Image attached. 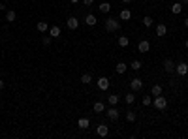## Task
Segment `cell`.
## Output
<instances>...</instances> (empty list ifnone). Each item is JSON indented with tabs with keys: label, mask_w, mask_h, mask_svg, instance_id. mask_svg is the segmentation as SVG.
I'll return each mask as SVG.
<instances>
[{
	"label": "cell",
	"mask_w": 188,
	"mask_h": 139,
	"mask_svg": "<svg viewBox=\"0 0 188 139\" xmlns=\"http://www.w3.org/2000/svg\"><path fill=\"white\" fill-rule=\"evenodd\" d=\"M98 9H100L102 13H109V12H111V4H109V2H102L100 6H98Z\"/></svg>",
	"instance_id": "obj_17"
},
{
	"label": "cell",
	"mask_w": 188,
	"mask_h": 139,
	"mask_svg": "<svg viewBox=\"0 0 188 139\" xmlns=\"http://www.w3.org/2000/svg\"><path fill=\"white\" fill-rule=\"evenodd\" d=\"M154 107L160 109V111H164L165 107H168V98H164L162 94H160V96H154Z\"/></svg>",
	"instance_id": "obj_2"
},
{
	"label": "cell",
	"mask_w": 188,
	"mask_h": 139,
	"mask_svg": "<svg viewBox=\"0 0 188 139\" xmlns=\"http://www.w3.org/2000/svg\"><path fill=\"white\" fill-rule=\"evenodd\" d=\"M96 134L100 135V137H105V135H109V126H105V124H98V128H96Z\"/></svg>",
	"instance_id": "obj_8"
},
{
	"label": "cell",
	"mask_w": 188,
	"mask_h": 139,
	"mask_svg": "<svg viewBox=\"0 0 188 139\" xmlns=\"http://www.w3.org/2000/svg\"><path fill=\"white\" fill-rule=\"evenodd\" d=\"M51 41H53L51 36H43V38H41V43H43V45H51Z\"/></svg>",
	"instance_id": "obj_30"
},
{
	"label": "cell",
	"mask_w": 188,
	"mask_h": 139,
	"mask_svg": "<svg viewBox=\"0 0 188 139\" xmlns=\"http://www.w3.org/2000/svg\"><path fill=\"white\" fill-rule=\"evenodd\" d=\"M152 103V98L151 96H143V105H151Z\"/></svg>",
	"instance_id": "obj_31"
},
{
	"label": "cell",
	"mask_w": 188,
	"mask_h": 139,
	"mask_svg": "<svg viewBox=\"0 0 188 139\" xmlns=\"http://www.w3.org/2000/svg\"><path fill=\"white\" fill-rule=\"evenodd\" d=\"M0 90H4V79H0Z\"/></svg>",
	"instance_id": "obj_33"
},
{
	"label": "cell",
	"mask_w": 188,
	"mask_h": 139,
	"mask_svg": "<svg viewBox=\"0 0 188 139\" xmlns=\"http://www.w3.org/2000/svg\"><path fill=\"white\" fill-rule=\"evenodd\" d=\"M181 12H183V4H181V2H175V4H171V13L179 15Z\"/></svg>",
	"instance_id": "obj_16"
},
{
	"label": "cell",
	"mask_w": 188,
	"mask_h": 139,
	"mask_svg": "<svg viewBox=\"0 0 188 139\" xmlns=\"http://www.w3.org/2000/svg\"><path fill=\"white\" fill-rule=\"evenodd\" d=\"M66 25H68L70 30H77V28H79V19H77V17H68Z\"/></svg>",
	"instance_id": "obj_6"
},
{
	"label": "cell",
	"mask_w": 188,
	"mask_h": 139,
	"mask_svg": "<svg viewBox=\"0 0 188 139\" xmlns=\"http://www.w3.org/2000/svg\"><path fill=\"white\" fill-rule=\"evenodd\" d=\"M141 66H143V62H141V60H134V62L130 64V68L134 70V71H139V70H141Z\"/></svg>",
	"instance_id": "obj_25"
},
{
	"label": "cell",
	"mask_w": 188,
	"mask_h": 139,
	"mask_svg": "<svg viewBox=\"0 0 188 139\" xmlns=\"http://www.w3.org/2000/svg\"><path fill=\"white\" fill-rule=\"evenodd\" d=\"M92 109H94V113H96V115H100V113H104V111H105V103H104V102H94Z\"/></svg>",
	"instance_id": "obj_10"
},
{
	"label": "cell",
	"mask_w": 188,
	"mask_h": 139,
	"mask_svg": "<svg viewBox=\"0 0 188 139\" xmlns=\"http://www.w3.org/2000/svg\"><path fill=\"white\" fill-rule=\"evenodd\" d=\"M175 73H177V75H181V77H184L186 73H188V64H186V62L175 64Z\"/></svg>",
	"instance_id": "obj_3"
},
{
	"label": "cell",
	"mask_w": 188,
	"mask_h": 139,
	"mask_svg": "<svg viewBox=\"0 0 188 139\" xmlns=\"http://www.w3.org/2000/svg\"><path fill=\"white\" fill-rule=\"evenodd\" d=\"M119 28H120V21L119 19H113V17L105 19V30L107 32H117Z\"/></svg>",
	"instance_id": "obj_1"
},
{
	"label": "cell",
	"mask_w": 188,
	"mask_h": 139,
	"mask_svg": "<svg viewBox=\"0 0 188 139\" xmlns=\"http://www.w3.org/2000/svg\"><path fill=\"white\" fill-rule=\"evenodd\" d=\"M85 23H87L88 26H94V25L98 23V19H96V15H92V13H88V15L85 17Z\"/></svg>",
	"instance_id": "obj_14"
},
{
	"label": "cell",
	"mask_w": 188,
	"mask_h": 139,
	"mask_svg": "<svg viewBox=\"0 0 188 139\" xmlns=\"http://www.w3.org/2000/svg\"><path fill=\"white\" fill-rule=\"evenodd\" d=\"M36 28H38V32H47V30H49L47 21H40V23L36 25Z\"/></svg>",
	"instance_id": "obj_19"
},
{
	"label": "cell",
	"mask_w": 188,
	"mask_h": 139,
	"mask_svg": "<svg viewBox=\"0 0 188 139\" xmlns=\"http://www.w3.org/2000/svg\"><path fill=\"white\" fill-rule=\"evenodd\" d=\"M119 19H120V21H130V19H132V12H130V9H126V8H124L122 12L119 13Z\"/></svg>",
	"instance_id": "obj_13"
},
{
	"label": "cell",
	"mask_w": 188,
	"mask_h": 139,
	"mask_svg": "<svg viewBox=\"0 0 188 139\" xmlns=\"http://www.w3.org/2000/svg\"><path fill=\"white\" fill-rule=\"evenodd\" d=\"M119 45H120V47H128V45H130V40H128L126 36H119Z\"/></svg>",
	"instance_id": "obj_24"
},
{
	"label": "cell",
	"mask_w": 188,
	"mask_h": 139,
	"mask_svg": "<svg viewBox=\"0 0 188 139\" xmlns=\"http://www.w3.org/2000/svg\"><path fill=\"white\" fill-rule=\"evenodd\" d=\"M70 2H72V4H77V2H79V0H70Z\"/></svg>",
	"instance_id": "obj_38"
},
{
	"label": "cell",
	"mask_w": 188,
	"mask_h": 139,
	"mask_svg": "<svg viewBox=\"0 0 188 139\" xmlns=\"http://www.w3.org/2000/svg\"><path fill=\"white\" fill-rule=\"evenodd\" d=\"M130 89L134 90V92H136V90H141V89H143V81L137 79V77H134V79L130 81Z\"/></svg>",
	"instance_id": "obj_7"
},
{
	"label": "cell",
	"mask_w": 188,
	"mask_h": 139,
	"mask_svg": "<svg viewBox=\"0 0 188 139\" xmlns=\"http://www.w3.org/2000/svg\"><path fill=\"white\" fill-rule=\"evenodd\" d=\"M124 102H126L128 105H130V103H134V102H136V96H134V92H128V94L124 96Z\"/></svg>",
	"instance_id": "obj_27"
},
{
	"label": "cell",
	"mask_w": 188,
	"mask_h": 139,
	"mask_svg": "<svg viewBox=\"0 0 188 139\" xmlns=\"http://www.w3.org/2000/svg\"><path fill=\"white\" fill-rule=\"evenodd\" d=\"M151 94H152V96H160V94H162V87H160V85H152Z\"/></svg>",
	"instance_id": "obj_26"
},
{
	"label": "cell",
	"mask_w": 188,
	"mask_h": 139,
	"mask_svg": "<svg viewBox=\"0 0 188 139\" xmlns=\"http://www.w3.org/2000/svg\"><path fill=\"white\" fill-rule=\"evenodd\" d=\"M181 4H183V6H188V0H181Z\"/></svg>",
	"instance_id": "obj_34"
},
{
	"label": "cell",
	"mask_w": 188,
	"mask_h": 139,
	"mask_svg": "<svg viewBox=\"0 0 188 139\" xmlns=\"http://www.w3.org/2000/svg\"><path fill=\"white\" fill-rule=\"evenodd\" d=\"M137 49H139V53H149L151 43H149L147 40H141V41H139V45H137Z\"/></svg>",
	"instance_id": "obj_11"
},
{
	"label": "cell",
	"mask_w": 188,
	"mask_h": 139,
	"mask_svg": "<svg viewBox=\"0 0 188 139\" xmlns=\"http://www.w3.org/2000/svg\"><path fill=\"white\" fill-rule=\"evenodd\" d=\"M49 36L51 38H59L60 36V26H51L49 28Z\"/></svg>",
	"instance_id": "obj_21"
},
{
	"label": "cell",
	"mask_w": 188,
	"mask_h": 139,
	"mask_svg": "<svg viewBox=\"0 0 188 139\" xmlns=\"http://www.w3.org/2000/svg\"><path fill=\"white\" fill-rule=\"evenodd\" d=\"M119 100H120V98H119L117 94H111V96H109V105H117Z\"/></svg>",
	"instance_id": "obj_29"
},
{
	"label": "cell",
	"mask_w": 188,
	"mask_h": 139,
	"mask_svg": "<svg viewBox=\"0 0 188 139\" xmlns=\"http://www.w3.org/2000/svg\"><path fill=\"white\" fill-rule=\"evenodd\" d=\"M15 19H17V13L13 12V9H9V12H6V21H8V23H13Z\"/></svg>",
	"instance_id": "obj_20"
},
{
	"label": "cell",
	"mask_w": 188,
	"mask_h": 139,
	"mask_svg": "<svg viewBox=\"0 0 188 139\" xmlns=\"http://www.w3.org/2000/svg\"><path fill=\"white\" fill-rule=\"evenodd\" d=\"M164 70H165V73H175V62L171 58H165L164 60Z\"/></svg>",
	"instance_id": "obj_5"
},
{
	"label": "cell",
	"mask_w": 188,
	"mask_h": 139,
	"mask_svg": "<svg viewBox=\"0 0 188 139\" xmlns=\"http://www.w3.org/2000/svg\"><path fill=\"white\" fill-rule=\"evenodd\" d=\"M109 83H111V81H109L107 77H100V79H98V89H100V90H107Z\"/></svg>",
	"instance_id": "obj_9"
},
{
	"label": "cell",
	"mask_w": 188,
	"mask_h": 139,
	"mask_svg": "<svg viewBox=\"0 0 188 139\" xmlns=\"http://www.w3.org/2000/svg\"><path fill=\"white\" fill-rule=\"evenodd\" d=\"M0 9H2V12H4V9H6V6H4V4H0Z\"/></svg>",
	"instance_id": "obj_37"
},
{
	"label": "cell",
	"mask_w": 188,
	"mask_h": 139,
	"mask_svg": "<svg viewBox=\"0 0 188 139\" xmlns=\"http://www.w3.org/2000/svg\"><path fill=\"white\" fill-rule=\"evenodd\" d=\"M132 2V0H122V4H130Z\"/></svg>",
	"instance_id": "obj_36"
},
{
	"label": "cell",
	"mask_w": 188,
	"mask_h": 139,
	"mask_svg": "<svg viewBox=\"0 0 188 139\" xmlns=\"http://www.w3.org/2000/svg\"><path fill=\"white\" fill-rule=\"evenodd\" d=\"M79 81H81L83 85H90V83H92V75H90V73H83Z\"/></svg>",
	"instance_id": "obj_22"
},
{
	"label": "cell",
	"mask_w": 188,
	"mask_h": 139,
	"mask_svg": "<svg viewBox=\"0 0 188 139\" xmlns=\"http://www.w3.org/2000/svg\"><path fill=\"white\" fill-rule=\"evenodd\" d=\"M105 113H107V119H109V120H117L119 116H120V113H119V109L115 107V105H111V107H109Z\"/></svg>",
	"instance_id": "obj_4"
},
{
	"label": "cell",
	"mask_w": 188,
	"mask_h": 139,
	"mask_svg": "<svg viewBox=\"0 0 188 139\" xmlns=\"http://www.w3.org/2000/svg\"><path fill=\"white\" fill-rule=\"evenodd\" d=\"M136 119H137V113L136 111H126V120L128 122H136Z\"/></svg>",
	"instance_id": "obj_23"
},
{
	"label": "cell",
	"mask_w": 188,
	"mask_h": 139,
	"mask_svg": "<svg viewBox=\"0 0 188 139\" xmlns=\"http://www.w3.org/2000/svg\"><path fill=\"white\" fill-rule=\"evenodd\" d=\"M77 126H79V128H81V130H87V128H88V126H90V120H88V119H87V116H81V119H79V120H77Z\"/></svg>",
	"instance_id": "obj_12"
},
{
	"label": "cell",
	"mask_w": 188,
	"mask_h": 139,
	"mask_svg": "<svg viewBox=\"0 0 188 139\" xmlns=\"http://www.w3.org/2000/svg\"><path fill=\"white\" fill-rule=\"evenodd\" d=\"M143 25H145V26H152L154 25V19L151 15H145V17H143Z\"/></svg>",
	"instance_id": "obj_28"
},
{
	"label": "cell",
	"mask_w": 188,
	"mask_h": 139,
	"mask_svg": "<svg viewBox=\"0 0 188 139\" xmlns=\"http://www.w3.org/2000/svg\"><path fill=\"white\" fill-rule=\"evenodd\" d=\"M165 34H168V26L160 23V25L156 26V36H160V38H162V36H165Z\"/></svg>",
	"instance_id": "obj_15"
},
{
	"label": "cell",
	"mask_w": 188,
	"mask_h": 139,
	"mask_svg": "<svg viewBox=\"0 0 188 139\" xmlns=\"http://www.w3.org/2000/svg\"><path fill=\"white\" fill-rule=\"evenodd\" d=\"M184 47H186V49H188V40H186V41H184Z\"/></svg>",
	"instance_id": "obj_39"
},
{
	"label": "cell",
	"mask_w": 188,
	"mask_h": 139,
	"mask_svg": "<svg viewBox=\"0 0 188 139\" xmlns=\"http://www.w3.org/2000/svg\"><path fill=\"white\" fill-rule=\"evenodd\" d=\"M83 4H85V6H92L94 0H83Z\"/></svg>",
	"instance_id": "obj_32"
},
{
	"label": "cell",
	"mask_w": 188,
	"mask_h": 139,
	"mask_svg": "<svg viewBox=\"0 0 188 139\" xmlns=\"http://www.w3.org/2000/svg\"><path fill=\"white\" fill-rule=\"evenodd\" d=\"M126 70H128V64H124V62H119L117 66H115L117 73H126Z\"/></svg>",
	"instance_id": "obj_18"
},
{
	"label": "cell",
	"mask_w": 188,
	"mask_h": 139,
	"mask_svg": "<svg viewBox=\"0 0 188 139\" xmlns=\"http://www.w3.org/2000/svg\"><path fill=\"white\" fill-rule=\"evenodd\" d=\"M184 26H186V28H188V17H186V19H184Z\"/></svg>",
	"instance_id": "obj_35"
}]
</instances>
